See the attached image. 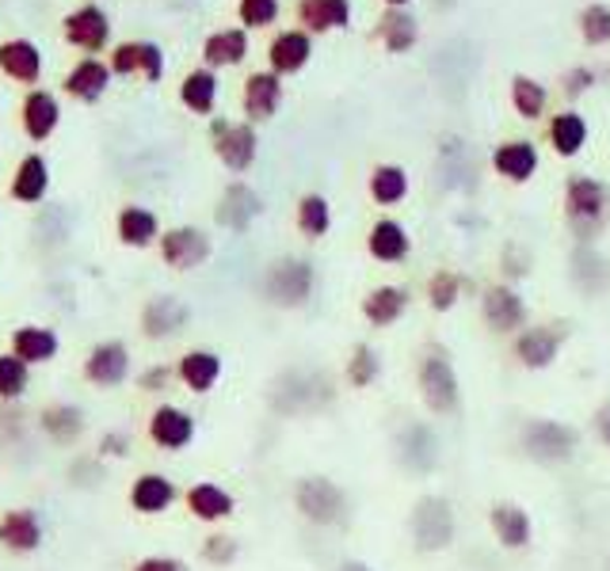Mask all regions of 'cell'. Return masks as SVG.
Wrapping results in <instances>:
<instances>
[{"instance_id":"1","label":"cell","mask_w":610,"mask_h":571,"mask_svg":"<svg viewBox=\"0 0 610 571\" xmlns=\"http://www.w3.org/2000/svg\"><path fill=\"white\" fill-rule=\"evenodd\" d=\"M416 389H420V401L431 416H458L462 408V381L454 370L446 347H428L416 366Z\"/></svg>"},{"instance_id":"2","label":"cell","mask_w":610,"mask_h":571,"mask_svg":"<svg viewBox=\"0 0 610 571\" xmlns=\"http://www.w3.org/2000/svg\"><path fill=\"white\" fill-rule=\"evenodd\" d=\"M519 449L531 457L534 465H569L580 449V431L564 419H549V416H534L519 427Z\"/></svg>"},{"instance_id":"3","label":"cell","mask_w":610,"mask_h":571,"mask_svg":"<svg viewBox=\"0 0 610 571\" xmlns=\"http://www.w3.org/2000/svg\"><path fill=\"white\" fill-rule=\"evenodd\" d=\"M408 537L416 553H446L458 537V515L446 495H420L408 510Z\"/></svg>"},{"instance_id":"4","label":"cell","mask_w":610,"mask_h":571,"mask_svg":"<svg viewBox=\"0 0 610 571\" xmlns=\"http://www.w3.org/2000/svg\"><path fill=\"white\" fill-rule=\"evenodd\" d=\"M347 507H352V499H347V492L332 477L309 472V477H302L294 484V510L309 525H321V530L340 525L347 518Z\"/></svg>"},{"instance_id":"5","label":"cell","mask_w":610,"mask_h":571,"mask_svg":"<svg viewBox=\"0 0 610 571\" xmlns=\"http://www.w3.org/2000/svg\"><path fill=\"white\" fill-rule=\"evenodd\" d=\"M564 217L580 232V240H592L610 217V191L599 179L576 176L564 191Z\"/></svg>"},{"instance_id":"6","label":"cell","mask_w":610,"mask_h":571,"mask_svg":"<svg viewBox=\"0 0 610 571\" xmlns=\"http://www.w3.org/2000/svg\"><path fill=\"white\" fill-rule=\"evenodd\" d=\"M264 294L279 309H297V305H305L309 294H314V267L305 259H279L267 270Z\"/></svg>"},{"instance_id":"7","label":"cell","mask_w":610,"mask_h":571,"mask_svg":"<svg viewBox=\"0 0 610 571\" xmlns=\"http://www.w3.org/2000/svg\"><path fill=\"white\" fill-rule=\"evenodd\" d=\"M561 347H564V328L526 325L523 332L516 335V343H511V355H516V363L523 366V370L538 373V370H549V366L557 363Z\"/></svg>"},{"instance_id":"8","label":"cell","mask_w":610,"mask_h":571,"mask_svg":"<svg viewBox=\"0 0 610 571\" xmlns=\"http://www.w3.org/2000/svg\"><path fill=\"white\" fill-rule=\"evenodd\" d=\"M397 457H401V465H405L408 472H416V477H428V472H435L439 457H443L435 427H431V423H408L405 431L397 434Z\"/></svg>"},{"instance_id":"9","label":"cell","mask_w":610,"mask_h":571,"mask_svg":"<svg viewBox=\"0 0 610 571\" xmlns=\"http://www.w3.org/2000/svg\"><path fill=\"white\" fill-rule=\"evenodd\" d=\"M149 442L168 449V454L188 449L195 442V416L183 411L180 404H157L153 416H149Z\"/></svg>"},{"instance_id":"10","label":"cell","mask_w":610,"mask_h":571,"mask_svg":"<svg viewBox=\"0 0 610 571\" xmlns=\"http://www.w3.org/2000/svg\"><path fill=\"white\" fill-rule=\"evenodd\" d=\"M481 317L496 335H519L526 328V305L511 286H488L481 297Z\"/></svg>"},{"instance_id":"11","label":"cell","mask_w":610,"mask_h":571,"mask_svg":"<svg viewBox=\"0 0 610 571\" xmlns=\"http://www.w3.org/2000/svg\"><path fill=\"white\" fill-rule=\"evenodd\" d=\"M85 378L100 389H115L130 378V347L123 340H103L88 351L85 358Z\"/></svg>"},{"instance_id":"12","label":"cell","mask_w":610,"mask_h":571,"mask_svg":"<svg viewBox=\"0 0 610 571\" xmlns=\"http://www.w3.org/2000/svg\"><path fill=\"white\" fill-rule=\"evenodd\" d=\"M488 525H493L500 548H508V553H523V548H531L534 522H531V510L519 507V503H511V499L493 503V510H488Z\"/></svg>"},{"instance_id":"13","label":"cell","mask_w":610,"mask_h":571,"mask_svg":"<svg viewBox=\"0 0 610 571\" xmlns=\"http://www.w3.org/2000/svg\"><path fill=\"white\" fill-rule=\"evenodd\" d=\"M161 255H165L168 267L195 270L211 259V237H206L203 229H191V225L168 229L165 237H161Z\"/></svg>"},{"instance_id":"14","label":"cell","mask_w":610,"mask_h":571,"mask_svg":"<svg viewBox=\"0 0 610 571\" xmlns=\"http://www.w3.org/2000/svg\"><path fill=\"white\" fill-rule=\"evenodd\" d=\"M176 378L183 381V389L195 396H206L221 381V355L218 351L195 347L176 363Z\"/></svg>"},{"instance_id":"15","label":"cell","mask_w":610,"mask_h":571,"mask_svg":"<svg viewBox=\"0 0 610 571\" xmlns=\"http://www.w3.org/2000/svg\"><path fill=\"white\" fill-rule=\"evenodd\" d=\"M188 317H191V309L180 297L161 294L141 309V332H145L149 340H168V335H176L188 325Z\"/></svg>"},{"instance_id":"16","label":"cell","mask_w":610,"mask_h":571,"mask_svg":"<svg viewBox=\"0 0 610 571\" xmlns=\"http://www.w3.org/2000/svg\"><path fill=\"white\" fill-rule=\"evenodd\" d=\"M188 510L199 522L218 525V522H226V518H233L237 499L221 484H214V480H199V484L188 487Z\"/></svg>"},{"instance_id":"17","label":"cell","mask_w":610,"mask_h":571,"mask_svg":"<svg viewBox=\"0 0 610 571\" xmlns=\"http://www.w3.org/2000/svg\"><path fill=\"white\" fill-rule=\"evenodd\" d=\"M176 503V484L165 472H141L130 484V507L138 515H165Z\"/></svg>"},{"instance_id":"18","label":"cell","mask_w":610,"mask_h":571,"mask_svg":"<svg viewBox=\"0 0 610 571\" xmlns=\"http://www.w3.org/2000/svg\"><path fill=\"white\" fill-rule=\"evenodd\" d=\"M0 545L12 553H35L42 545V522L31 507H16L0 518Z\"/></svg>"},{"instance_id":"19","label":"cell","mask_w":610,"mask_h":571,"mask_svg":"<svg viewBox=\"0 0 610 571\" xmlns=\"http://www.w3.org/2000/svg\"><path fill=\"white\" fill-rule=\"evenodd\" d=\"M408 309V290L405 286H374L367 297H363V317L374 328H390L405 317Z\"/></svg>"},{"instance_id":"20","label":"cell","mask_w":610,"mask_h":571,"mask_svg":"<svg viewBox=\"0 0 610 571\" xmlns=\"http://www.w3.org/2000/svg\"><path fill=\"white\" fill-rule=\"evenodd\" d=\"M214 134H218V156L226 161V168L244 172L256 161V134H252V126L214 123Z\"/></svg>"},{"instance_id":"21","label":"cell","mask_w":610,"mask_h":571,"mask_svg":"<svg viewBox=\"0 0 610 571\" xmlns=\"http://www.w3.org/2000/svg\"><path fill=\"white\" fill-rule=\"evenodd\" d=\"M58 347H62V340H58L50 328L42 325H24L12 332V355L24 358L27 366H42L50 363V358L58 355Z\"/></svg>"},{"instance_id":"22","label":"cell","mask_w":610,"mask_h":571,"mask_svg":"<svg viewBox=\"0 0 610 571\" xmlns=\"http://www.w3.org/2000/svg\"><path fill=\"white\" fill-rule=\"evenodd\" d=\"M256 214H259V194L252 191V187H244V183L226 187V194H221V206H218V221L226 225V229L244 232Z\"/></svg>"},{"instance_id":"23","label":"cell","mask_w":610,"mask_h":571,"mask_svg":"<svg viewBox=\"0 0 610 571\" xmlns=\"http://www.w3.org/2000/svg\"><path fill=\"white\" fill-rule=\"evenodd\" d=\"M107 31H111L107 16H103L96 4H88V9H80V12H73L69 24H65V35H69V42H73V47H80V50H100L103 42H107Z\"/></svg>"},{"instance_id":"24","label":"cell","mask_w":610,"mask_h":571,"mask_svg":"<svg viewBox=\"0 0 610 571\" xmlns=\"http://www.w3.org/2000/svg\"><path fill=\"white\" fill-rule=\"evenodd\" d=\"M367 248H370V255H374V259L401 263L408 255V248H412V240H408L405 225H397V221H390V217H385V221H378L374 229H370Z\"/></svg>"},{"instance_id":"25","label":"cell","mask_w":610,"mask_h":571,"mask_svg":"<svg viewBox=\"0 0 610 571\" xmlns=\"http://www.w3.org/2000/svg\"><path fill=\"white\" fill-rule=\"evenodd\" d=\"M538 168V153H534L531 141H508V145L496 149V172L508 176L511 183H526Z\"/></svg>"},{"instance_id":"26","label":"cell","mask_w":610,"mask_h":571,"mask_svg":"<svg viewBox=\"0 0 610 571\" xmlns=\"http://www.w3.org/2000/svg\"><path fill=\"white\" fill-rule=\"evenodd\" d=\"M115 69L118 73L141 69L149 80H161V73H165V58H161V50L153 47V42H126V47L115 50Z\"/></svg>"},{"instance_id":"27","label":"cell","mask_w":610,"mask_h":571,"mask_svg":"<svg viewBox=\"0 0 610 571\" xmlns=\"http://www.w3.org/2000/svg\"><path fill=\"white\" fill-rule=\"evenodd\" d=\"M161 232V221L157 214H149V210L141 206H126L123 214H118V240L130 248H145L153 244Z\"/></svg>"},{"instance_id":"28","label":"cell","mask_w":610,"mask_h":571,"mask_svg":"<svg viewBox=\"0 0 610 571\" xmlns=\"http://www.w3.org/2000/svg\"><path fill=\"white\" fill-rule=\"evenodd\" d=\"M50 187V168L42 156H24L16 168V179H12V194H16L20 202H39L42 194H47Z\"/></svg>"},{"instance_id":"29","label":"cell","mask_w":610,"mask_h":571,"mask_svg":"<svg viewBox=\"0 0 610 571\" xmlns=\"http://www.w3.org/2000/svg\"><path fill=\"white\" fill-rule=\"evenodd\" d=\"M378 378H382V355L370 343H355L344 363V381L352 389H370Z\"/></svg>"},{"instance_id":"30","label":"cell","mask_w":610,"mask_h":571,"mask_svg":"<svg viewBox=\"0 0 610 571\" xmlns=\"http://www.w3.org/2000/svg\"><path fill=\"white\" fill-rule=\"evenodd\" d=\"M58 126V103L50 92H31L24 100V130L31 134V138H50Z\"/></svg>"},{"instance_id":"31","label":"cell","mask_w":610,"mask_h":571,"mask_svg":"<svg viewBox=\"0 0 610 571\" xmlns=\"http://www.w3.org/2000/svg\"><path fill=\"white\" fill-rule=\"evenodd\" d=\"M0 69L9 73V77H16V80H35V77H39V69H42L39 50H35L31 42H24V39L4 42V47H0Z\"/></svg>"},{"instance_id":"32","label":"cell","mask_w":610,"mask_h":571,"mask_svg":"<svg viewBox=\"0 0 610 571\" xmlns=\"http://www.w3.org/2000/svg\"><path fill=\"white\" fill-rule=\"evenodd\" d=\"M297 12L314 31H329V27H344L352 9H347V0H302Z\"/></svg>"},{"instance_id":"33","label":"cell","mask_w":610,"mask_h":571,"mask_svg":"<svg viewBox=\"0 0 610 571\" xmlns=\"http://www.w3.org/2000/svg\"><path fill=\"white\" fill-rule=\"evenodd\" d=\"M65 88H69L77 100H100L103 96V88H107V65H100V62H80L77 69L69 73V80H65Z\"/></svg>"},{"instance_id":"34","label":"cell","mask_w":610,"mask_h":571,"mask_svg":"<svg viewBox=\"0 0 610 571\" xmlns=\"http://www.w3.org/2000/svg\"><path fill=\"white\" fill-rule=\"evenodd\" d=\"M370 194H374L382 206L401 202L408 194V172L397 168V164H382V168H374V176H370Z\"/></svg>"},{"instance_id":"35","label":"cell","mask_w":610,"mask_h":571,"mask_svg":"<svg viewBox=\"0 0 610 571\" xmlns=\"http://www.w3.org/2000/svg\"><path fill=\"white\" fill-rule=\"evenodd\" d=\"M244 107H249L252 118H267L275 107H279V80L267 77V73H256L244 88Z\"/></svg>"},{"instance_id":"36","label":"cell","mask_w":610,"mask_h":571,"mask_svg":"<svg viewBox=\"0 0 610 571\" xmlns=\"http://www.w3.org/2000/svg\"><path fill=\"white\" fill-rule=\"evenodd\" d=\"M31 385V366L16 355H0V401H20Z\"/></svg>"},{"instance_id":"37","label":"cell","mask_w":610,"mask_h":571,"mask_svg":"<svg viewBox=\"0 0 610 571\" xmlns=\"http://www.w3.org/2000/svg\"><path fill=\"white\" fill-rule=\"evenodd\" d=\"M549 138H554V149L561 156H576L580 145H584L587 138V126L580 115H557L554 126H549Z\"/></svg>"},{"instance_id":"38","label":"cell","mask_w":610,"mask_h":571,"mask_svg":"<svg viewBox=\"0 0 610 571\" xmlns=\"http://www.w3.org/2000/svg\"><path fill=\"white\" fill-rule=\"evenodd\" d=\"M332 225V214H329V202L321 199V194H305L302 202H297V229L305 232V237H325Z\"/></svg>"},{"instance_id":"39","label":"cell","mask_w":610,"mask_h":571,"mask_svg":"<svg viewBox=\"0 0 610 571\" xmlns=\"http://www.w3.org/2000/svg\"><path fill=\"white\" fill-rule=\"evenodd\" d=\"M305 58H309V39H305V35H282V39L271 42V65L279 73L302 69Z\"/></svg>"},{"instance_id":"40","label":"cell","mask_w":610,"mask_h":571,"mask_svg":"<svg viewBox=\"0 0 610 571\" xmlns=\"http://www.w3.org/2000/svg\"><path fill=\"white\" fill-rule=\"evenodd\" d=\"M462 297V278L454 275V270H439L435 278L428 282V305L435 313H450Z\"/></svg>"},{"instance_id":"41","label":"cell","mask_w":610,"mask_h":571,"mask_svg":"<svg viewBox=\"0 0 610 571\" xmlns=\"http://www.w3.org/2000/svg\"><path fill=\"white\" fill-rule=\"evenodd\" d=\"M244 50H249V42H244L241 31H221L206 42V62L211 65H233L244 58Z\"/></svg>"},{"instance_id":"42","label":"cell","mask_w":610,"mask_h":571,"mask_svg":"<svg viewBox=\"0 0 610 571\" xmlns=\"http://www.w3.org/2000/svg\"><path fill=\"white\" fill-rule=\"evenodd\" d=\"M214 92H218V80H214L211 73H191V77L183 80V103H188L191 111H199V115H206V111L214 107Z\"/></svg>"},{"instance_id":"43","label":"cell","mask_w":610,"mask_h":571,"mask_svg":"<svg viewBox=\"0 0 610 571\" xmlns=\"http://www.w3.org/2000/svg\"><path fill=\"white\" fill-rule=\"evenodd\" d=\"M42 427H47L54 439L73 442L80 431H85V419H80L77 408H47L42 411Z\"/></svg>"},{"instance_id":"44","label":"cell","mask_w":610,"mask_h":571,"mask_svg":"<svg viewBox=\"0 0 610 571\" xmlns=\"http://www.w3.org/2000/svg\"><path fill=\"white\" fill-rule=\"evenodd\" d=\"M511 100H516L519 115H526V118L542 115V107H546V92H542V85H534V80H526V77H516V85H511Z\"/></svg>"},{"instance_id":"45","label":"cell","mask_w":610,"mask_h":571,"mask_svg":"<svg viewBox=\"0 0 610 571\" xmlns=\"http://www.w3.org/2000/svg\"><path fill=\"white\" fill-rule=\"evenodd\" d=\"M382 35H385V47L390 50H408L412 47V39H416V24L408 16H401V12H390L385 16V24H382Z\"/></svg>"},{"instance_id":"46","label":"cell","mask_w":610,"mask_h":571,"mask_svg":"<svg viewBox=\"0 0 610 571\" xmlns=\"http://www.w3.org/2000/svg\"><path fill=\"white\" fill-rule=\"evenodd\" d=\"M237 541L229 537V533H211V537L203 541V560L214 563V568H229V563L237 560Z\"/></svg>"},{"instance_id":"47","label":"cell","mask_w":610,"mask_h":571,"mask_svg":"<svg viewBox=\"0 0 610 571\" xmlns=\"http://www.w3.org/2000/svg\"><path fill=\"white\" fill-rule=\"evenodd\" d=\"M580 24H584L587 42H607L610 39V9H602V4H592Z\"/></svg>"},{"instance_id":"48","label":"cell","mask_w":610,"mask_h":571,"mask_svg":"<svg viewBox=\"0 0 610 571\" xmlns=\"http://www.w3.org/2000/svg\"><path fill=\"white\" fill-rule=\"evenodd\" d=\"M275 12H279V0H241V20L252 27L271 24Z\"/></svg>"},{"instance_id":"49","label":"cell","mask_w":610,"mask_h":571,"mask_svg":"<svg viewBox=\"0 0 610 571\" xmlns=\"http://www.w3.org/2000/svg\"><path fill=\"white\" fill-rule=\"evenodd\" d=\"M173 378H176V370H168V366H149V370L138 378V389L141 393H165Z\"/></svg>"},{"instance_id":"50","label":"cell","mask_w":610,"mask_h":571,"mask_svg":"<svg viewBox=\"0 0 610 571\" xmlns=\"http://www.w3.org/2000/svg\"><path fill=\"white\" fill-rule=\"evenodd\" d=\"M134 571H188V568H183V560H176V556H141V560L134 563Z\"/></svg>"},{"instance_id":"51","label":"cell","mask_w":610,"mask_h":571,"mask_svg":"<svg viewBox=\"0 0 610 571\" xmlns=\"http://www.w3.org/2000/svg\"><path fill=\"white\" fill-rule=\"evenodd\" d=\"M592 431H595V439H599L602 446L610 449V401H602L599 408H595V416H592Z\"/></svg>"},{"instance_id":"52","label":"cell","mask_w":610,"mask_h":571,"mask_svg":"<svg viewBox=\"0 0 610 571\" xmlns=\"http://www.w3.org/2000/svg\"><path fill=\"white\" fill-rule=\"evenodd\" d=\"M100 446H103V454H111V457H126V449H130V439H126V434H107Z\"/></svg>"},{"instance_id":"53","label":"cell","mask_w":610,"mask_h":571,"mask_svg":"<svg viewBox=\"0 0 610 571\" xmlns=\"http://www.w3.org/2000/svg\"><path fill=\"white\" fill-rule=\"evenodd\" d=\"M587 85H592V73H587V69H576V73L569 77V96H580Z\"/></svg>"},{"instance_id":"54","label":"cell","mask_w":610,"mask_h":571,"mask_svg":"<svg viewBox=\"0 0 610 571\" xmlns=\"http://www.w3.org/2000/svg\"><path fill=\"white\" fill-rule=\"evenodd\" d=\"M336 571H374V568H370V563H363V560H344Z\"/></svg>"},{"instance_id":"55","label":"cell","mask_w":610,"mask_h":571,"mask_svg":"<svg viewBox=\"0 0 610 571\" xmlns=\"http://www.w3.org/2000/svg\"><path fill=\"white\" fill-rule=\"evenodd\" d=\"M390 4H408V0H390Z\"/></svg>"}]
</instances>
